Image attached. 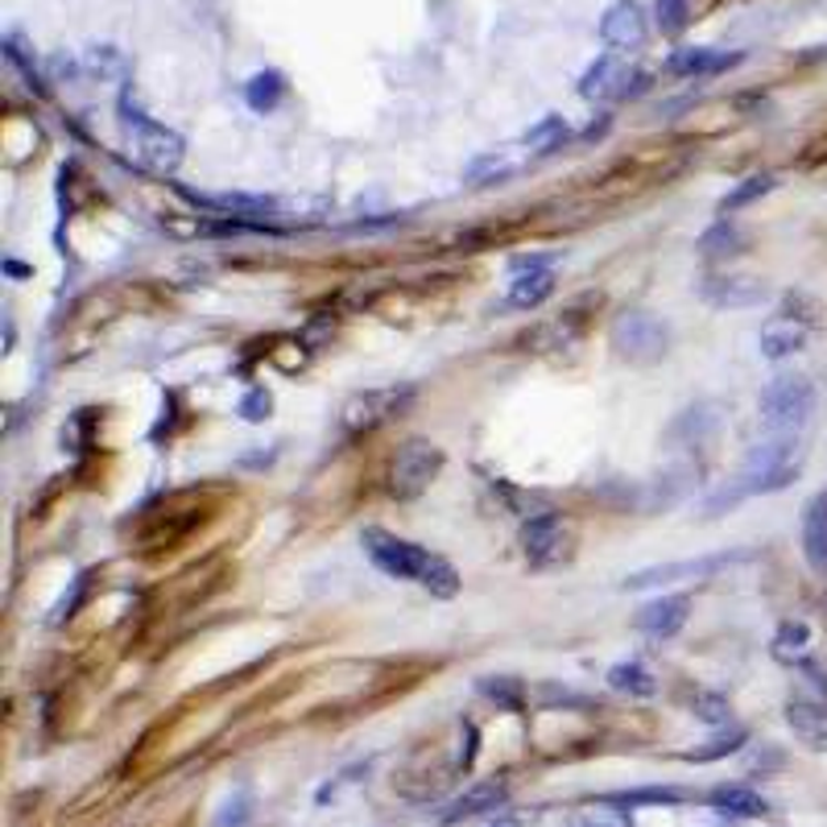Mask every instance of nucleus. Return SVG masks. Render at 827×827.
Returning a JSON list of instances; mask_svg holds the SVG:
<instances>
[{
  "label": "nucleus",
  "instance_id": "72a5a7b5",
  "mask_svg": "<svg viewBox=\"0 0 827 827\" xmlns=\"http://www.w3.org/2000/svg\"><path fill=\"white\" fill-rule=\"evenodd\" d=\"M481 691L488 695V699H497L500 707H509V712L521 707V687H517V679H481Z\"/></svg>",
  "mask_w": 827,
  "mask_h": 827
},
{
  "label": "nucleus",
  "instance_id": "c9c22d12",
  "mask_svg": "<svg viewBox=\"0 0 827 827\" xmlns=\"http://www.w3.org/2000/svg\"><path fill=\"white\" fill-rule=\"evenodd\" d=\"M269 410H274V397L265 394V389H249V394L241 397V418H244V422H265V418H269Z\"/></svg>",
  "mask_w": 827,
  "mask_h": 827
},
{
  "label": "nucleus",
  "instance_id": "aec40b11",
  "mask_svg": "<svg viewBox=\"0 0 827 827\" xmlns=\"http://www.w3.org/2000/svg\"><path fill=\"white\" fill-rule=\"evenodd\" d=\"M509 798V791L500 786V782H481V786H467L455 803H448V811H443V819L448 824H460V819H476V815H484V811H497L500 803Z\"/></svg>",
  "mask_w": 827,
  "mask_h": 827
},
{
  "label": "nucleus",
  "instance_id": "1a4fd4ad",
  "mask_svg": "<svg viewBox=\"0 0 827 827\" xmlns=\"http://www.w3.org/2000/svg\"><path fill=\"white\" fill-rule=\"evenodd\" d=\"M521 551L530 559V567H554L571 559V530L559 514H542L530 517L521 526Z\"/></svg>",
  "mask_w": 827,
  "mask_h": 827
},
{
  "label": "nucleus",
  "instance_id": "4c0bfd02",
  "mask_svg": "<svg viewBox=\"0 0 827 827\" xmlns=\"http://www.w3.org/2000/svg\"><path fill=\"white\" fill-rule=\"evenodd\" d=\"M488 827H514V824H509V819H500V824H488Z\"/></svg>",
  "mask_w": 827,
  "mask_h": 827
},
{
  "label": "nucleus",
  "instance_id": "9b49d317",
  "mask_svg": "<svg viewBox=\"0 0 827 827\" xmlns=\"http://www.w3.org/2000/svg\"><path fill=\"white\" fill-rule=\"evenodd\" d=\"M646 34H650V25H646L641 4H633V0H617L600 21L604 46H613V51H638Z\"/></svg>",
  "mask_w": 827,
  "mask_h": 827
},
{
  "label": "nucleus",
  "instance_id": "20e7f679",
  "mask_svg": "<svg viewBox=\"0 0 827 827\" xmlns=\"http://www.w3.org/2000/svg\"><path fill=\"white\" fill-rule=\"evenodd\" d=\"M439 467H443V451L434 448L431 439H410V443H401L397 455L389 460V497H397V500L422 497V493L431 488L434 476H439Z\"/></svg>",
  "mask_w": 827,
  "mask_h": 827
},
{
  "label": "nucleus",
  "instance_id": "cd10ccee",
  "mask_svg": "<svg viewBox=\"0 0 827 827\" xmlns=\"http://www.w3.org/2000/svg\"><path fill=\"white\" fill-rule=\"evenodd\" d=\"M563 141H567V121H563V117H542V121L526 133V145H530L534 154H551Z\"/></svg>",
  "mask_w": 827,
  "mask_h": 827
},
{
  "label": "nucleus",
  "instance_id": "5701e85b",
  "mask_svg": "<svg viewBox=\"0 0 827 827\" xmlns=\"http://www.w3.org/2000/svg\"><path fill=\"white\" fill-rule=\"evenodd\" d=\"M282 96H286V79H282L277 70H257V75L244 84V100H249L253 112H274L277 103H282Z\"/></svg>",
  "mask_w": 827,
  "mask_h": 827
},
{
  "label": "nucleus",
  "instance_id": "2eb2a0df",
  "mask_svg": "<svg viewBox=\"0 0 827 827\" xmlns=\"http://www.w3.org/2000/svg\"><path fill=\"white\" fill-rule=\"evenodd\" d=\"M807 335H811V323L794 319V315H778V319H770V323L761 328V356H765V361H786V356L807 348Z\"/></svg>",
  "mask_w": 827,
  "mask_h": 827
},
{
  "label": "nucleus",
  "instance_id": "6e6552de",
  "mask_svg": "<svg viewBox=\"0 0 827 827\" xmlns=\"http://www.w3.org/2000/svg\"><path fill=\"white\" fill-rule=\"evenodd\" d=\"M410 397H413L410 389H368V394L348 397L344 410H340V427H344V434L377 431V427H385Z\"/></svg>",
  "mask_w": 827,
  "mask_h": 827
},
{
  "label": "nucleus",
  "instance_id": "2f4dec72",
  "mask_svg": "<svg viewBox=\"0 0 827 827\" xmlns=\"http://www.w3.org/2000/svg\"><path fill=\"white\" fill-rule=\"evenodd\" d=\"M691 18H695V9H691L687 0H658V25L666 34H679Z\"/></svg>",
  "mask_w": 827,
  "mask_h": 827
},
{
  "label": "nucleus",
  "instance_id": "c756f323",
  "mask_svg": "<svg viewBox=\"0 0 827 827\" xmlns=\"http://www.w3.org/2000/svg\"><path fill=\"white\" fill-rule=\"evenodd\" d=\"M249 815H253V794L232 791L224 803H220V811H216L211 827H249Z\"/></svg>",
  "mask_w": 827,
  "mask_h": 827
},
{
  "label": "nucleus",
  "instance_id": "393cba45",
  "mask_svg": "<svg viewBox=\"0 0 827 827\" xmlns=\"http://www.w3.org/2000/svg\"><path fill=\"white\" fill-rule=\"evenodd\" d=\"M741 249H745L741 228H732L728 220H720V224L707 228L704 236H699V253H704V257H737Z\"/></svg>",
  "mask_w": 827,
  "mask_h": 827
},
{
  "label": "nucleus",
  "instance_id": "b1692460",
  "mask_svg": "<svg viewBox=\"0 0 827 827\" xmlns=\"http://www.w3.org/2000/svg\"><path fill=\"white\" fill-rule=\"evenodd\" d=\"M691 716L707 728H732V704L716 691H695L691 695Z\"/></svg>",
  "mask_w": 827,
  "mask_h": 827
},
{
  "label": "nucleus",
  "instance_id": "dca6fc26",
  "mask_svg": "<svg viewBox=\"0 0 827 827\" xmlns=\"http://www.w3.org/2000/svg\"><path fill=\"white\" fill-rule=\"evenodd\" d=\"M786 724L798 741L815 749V753H827V704L824 699H791L786 704Z\"/></svg>",
  "mask_w": 827,
  "mask_h": 827
},
{
  "label": "nucleus",
  "instance_id": "a878e982",
  "mask_svg": "<svg viewBox=\"0 0 827 827\" xmlns=\"http://www.w3.org/2000/svg\"><path fill=\"white\" fill-rule=\"evenodd\" d=\"M745 741H749V732L745 728H728V732H716L707 745H699V749H691L687 761H720V758H732V753H741Z\"/></svg>",
  "mask_w": 827,
  "mask_h": 827
},
{
  "label": "nucleus",
  "instance_id": "0eeeda50",
  "mask_svg": "<svg viewBox=\"0 0 827 827\" xmlns=\"http://www.w3.org/2000/svg\"><path fill=\"white\" fill-rule=\"evenodd\" d=\"M737 563V554H704V559H679V563H654L641 567L633 575H625L620 587L625 592H646V587H666V584H691V580H712L720 567Z\"/></svg>",
  "mask_w": 827,
  "mask_h": 827
},
{
  "label": "nucleus",
  "instance_id": "7c9ffc66",
  "mask_svg": "<svg viewBox=\"0 0 827 827\" xmlns=\"http://www.w3.org/2000/svg\"><path fill=\"white\" fill-rule=\"evenodd\" d=\"M575 827H638V824H633L629 811L613 807V803H600V807H592V811H580Z\"/></svg>",
  "mask_w": 827,
  "mask_h": 827
},
{
  "label": "nucleus",
  "instance_id": "f704fd0d",
  "mask_svg": "<svg viewBox=\"0 0 827 827\" xmlns=\"http://www.w3.org/2000/svg\"><path fill=\"white\" fill-rule=\"evenodd\" d=\"M514 170V162L500 154H488V157H476L472 166H467V178L472 183H484V178H505V174Z\"/></svg>",
  "mask_w": 827,
  "mask_h": 827
},
{
  "label": "nucleus",
  "instance_id": "4be33fe9",
  "mask_svg": "<svg viewBox=\"0 0 827 827\" xmlns=\"http://www.w3.org/2000/svg\"><path fill=\"white\" fill-rule=\"evenodd\" d=\"M608 687L620 695H633V699H650L658 691V679L641 662H617V666H608Z\"/></svg>",
  "mask_w": 827,
  "mask_h": 827
},
{
  "label": "nucleus",
  "instance_id": "412c9836",
  "mask_svg": "<svg viewBox=\"0 0 827 827\" xmlns=\"http://www.w3.org/2000/svg\"><path fill=\"white\" fill-rule=\"evenodd\" d=\"M770 654H774V662H782V666H807V654H811L807 620H782L774 641H770Z\"/></svg>",
  "mask_w": 827,
  "mask_h": 827
},
{
  "label": "nucleus",
  "instance_id": "f3484780",
  "mask_svg": "<svg viewBox=\"0 0 827 827\" xmlns=\"http://www.w3.org/2000/svg\"><path fill=\"white\" fill-rule=\"evenodd\" d=\"M741 54H724V51H707V46H691V51H674L666 70L679 75V79H712L720 70L737 67Z\"/></svg>",
  "mask_w": 827,
  "mask_h": 827
},
{
  "label": "nucleus",
  "instance_id": "bb28decb",
  "mask_svg": "<svg viewBox=\"0 0 827 827\" xmlns=\"http://www.w3.org/2000/svg\"><path fill=\"white\" fill-rule=\"evenodd\" d=\"M770 190H774V174H753V178H745V183H737L724 195L720 211H741V207L758 203L761 195H770Z\"/></svg>",
  "mask_w": 827,
  "mask_h": 827
},
{
  "label": "nucleus",
  "instance_id": "f257e3e1",
  "mask_svg": "<svg viewBox=\"0 0 827 827\" xmlns=\"http://www.w3.org/2000/svg\"><path fill=\"white\" fill-rule=\"evenodd\" d=\"M798 472H803L798 439H794V434H765L761 443L749 448L741 472L724 484L716 497L707 500V514H720L724 505L732 509L737 500L758 497V493H778V488H786Z\"/></svg>",
  "mask_w": 827,
  "mask_h": 827
},
{
  "label": "nucleus",
  "instance_id": "c85d7f7f",
  "mask_svg": "<svg viewBox=\"0 0 827 827\" xmlns=\"http://www.w3.org/2000/svg\"><path fill=\"white\" fill-rule=\"evenodd\" d=\"M422 587H427L431 596H439V600H451V596L460 592V571L451 567V563H448V559H443V554H434L431 571L422 575Z\"/></svg>",
  "mask_w": 827,
  "mask_h": 827
},
{
  "label": "nucleus",
  "instance_id": "7ed1b4c3",
  "mask_svg": "<svg viewBox=\"0 0 827 827\" xmlns=\"http://www.w3.org/2000/svg\"><path fill=\"white\" fill-rule=\"evenodd\" d=\"M608 340H613L620 361L629 364H658L671 352V328L650 310H620L613 319Z\"/></svg>",
  "mask_w": 827,
  "mask_h": 827
},
{
  "label": "nucleus",
  "instance_id": "f03ea898",
  "mask_svg": "<svg viewBox=\"0 0 827 827\" xmlns=\"http://www.w3.org/2000/svg\"><path fill=\"white\" fill-rule=\"evenodd\" d=\"M815 413V385L807 377H774L761 394L765 434H798Z\"/></svg>",
  "mask_w": 827,
  "mask_h": 827
},
{
  "label": "nucleus",
  "instance_id": "f8f14e48",
  "mask_svg": "<svg viewBox=\"0 0 827 827\" xmlns=\"http://www.w3.org/2000/svg\"><path fill=\"white\" fill-rule=\"evenodd\" d=\"M704 298L712 302V307H758L761 298L770 294V286L761 282V277H741V274H716V277H704Z\"/></svg>",
  "mask_w": 827,
  "mask_h": 827
},
{
  "label": "nucleus",
  "instance_id": "9d476101",
  "mask_svg": "<svg viewBox=\"0 0 827 827\" xmlns=\"http://www.w3.org/2000/svg\"><path fill=\"white\" fill-rule=\"evenodd\" d=\"M551 294H554V269L547 265V261H517L509 294H505L509 307L534 310V307H542Z\"/></svg>",
  "mask_w": 827,
  "mask_h": 827
},
{
  "label": "nucleus",
  "instance_id": "473e14b6",
  "mask_svg": "<svg viewBox=\"0 0 827 827\" xmlns=\"http://www.w3.org/2000/svg\"><path fill=\"white\" fill-rule=\"evenodd\" d=\"M679 798H683V791H674V786H641V791L617 794L620 807H638V803H679Z\"/></svg>",
  "mask_w": 827,
  "mask_h": 827
},
{
  "label": "nucleus",
  "instance_id": "4468645a",
  "mask_svg": "<svg viewBox=\"0 0 827 827\" xmlns=\"http://www.w3.org/2000/svg\"><path fill=\"white\" fill-rule=\"evenodd\" d=\"M691 617V600L687 596H658V600L641 604L638 613V629L646 638H674Z\"/></svg>",
  "mask_w": 827,
  "mask_h": 827
},
{
  "label": "nucleus",
  "instance_id": "6ab92c4d",
  "mask_svg": "<svg viewBox=\"0 0 827 827\" xmlns=\"http://www.w3.org/2000/svg\"><path fill=\"white\" fill-rule=\"evenodd\" d=\"M707 803L720 811V815H728V819H761V815H770V803L753 786H741V782L716 786V791L707 794Z\"/></svg>",
  "mask_w": 827,
  "mask_h": 827
},
{
  "label": "nucleus",
  "instance_id": "ddd939ff",
  "mask_svg": "<svg viewBox=\"0 0 827 827\" xmlns=\"http://www.w3.org/2000/svg\"><path fill=\"white\" fill-rule=\"evenodd\" d=\"M633 75L620 67L617 58H596L580 79V96L592 103H608V100H625L633 91Z\"/></svg>",
  "mask_w": 827,
  "mask_h": 827
},
{
  "label": "nucleus",
  "instance_id": "a211bd4d",
  "mask_svg": "<svg viewBox=\"0 0 827 827\" xmlns=\"http://www.w3.org/2000/svg\"><path fill=\"white\" fill-rule=\"evenodd\" d=\"M803 554L811 571L827 575V493H815L803 509Z\"/></svg>",
  "mask_w": 827,
  "mask_h": 827
},
{
  "label": "nucleus",
  "instance_id": "423d86ee",
  "mask_svg": "<svg viewBox=\"0 0 827 827\" xmlns=\"http://www.w3.org/2000/svg\"><path fill=\"white\" fill-rule=\"evenodd\" d=\"M364 551H368V559H373L389 580H413V584H422V575H427L434 563V554L427 551V547L406 542V538L389 534V530H377V526L364 530Z\"/></svg>",
  "mask_w": 827,
  "mask_h": 827
},
{
  "label": "nucleus",
  "instance_id": "39448f33",
  "mask_svg": "<svg viewBox=\"0 0 827 827\" xmlns=\"http://www.w3.org/2000/svg\"><path fill=\"white\" fill-rule=\"evenodd\" d=\"M129 154H133L141 170L174 174L183 166V157H187V141L178 137L174 129H166V124L133 117V124H129Z\"/></svg>",
  "mask_w": 827,
  "mask_h": 827
},
{
  "label": "nucleus",
  "instance_id": "e433bc0d",
  "mask_svg": "<svg viewBox=\"0 0 827 827\" xmlns=\"http://www.w3.org/2000/svg\"><path fill=\"white\" fill-rule=\"evenodd\" d=\"M464 732H467V749L460 753V765H464V770H472V761H476V724L464 720Z\"/></svg>",
  "mask_w": 827,
  "mask_h": 827
}]
</instances>
